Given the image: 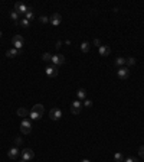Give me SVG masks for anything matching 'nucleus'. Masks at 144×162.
Segmentation results:
<instances>
[{"label":"nucleus","instance_id":"nucleus-1","mask_svg":"<svg viewBox=\"0 0 144 162\" xmlns=\"http://www.w3.org/2000/svg\"><path fill=\"white\" fill-rule=\"evenodd\" d=\"M43 113H45V107H43L42 104H35L33 109L30 110L29 116H30L32 120H39V119L43 116Z\"/></svg>","mask_w":144,"mask_h":162},{"label":"nucleus","instance_id":"nucleus-2","mask_svg":"<svg viewBox=\"0 0 144 162\" xmlns=\"http://www.w3.org/2000/svg\"><path fill=\"white\" fill-rule=\"evenodd\" d=\"M12 44H13V48H16V49H22L23 46H25V38L22 36V35H15L13 38H12Z\"/></svg>","mask_w":144,"mask_h":162},{"label":"nucleus","instance_id":"nucleus-3","mask_svg":"<svg viewBox=\"0 0 144 162\" xmlns=\"http://www.w3.org/2000/svg\"><path fill=\"white\" fill-rule=\"evenodd\" d=\"M20 155H22V159H23V161H26V162H29V161H32V159L35 158V152H33L30 148L23 149V150L20 152Z\"/></svg>","mask_w":144,"mask_h":162},{"label":"nucleus","instance_id":"nucleus-4","mask_svg":"<svg viewBox=\"0 0 144 162\" xmlns=\"http://www.w3.org/2000/svg\"><path fill=\"white\" fill-rule=\"evenodd\" d=\"M117 77H118L120 80H127V78L130 77V68H127V67H120V68L117 70Z\"/></svg>","mask_w":144,"mask_h":162},{"label":"nucleus","instance_id":"nucleus-5","mask_svg":"<svg viewBox=\"0 0 144 162\" xmlns=\"http://www.w3.org/2000/svg\"><path fill=\"white\" fill-rule=\"evenodd\" d=\"M61 22H62V16H61L59 13H53V15L49 18V23H51L52 26H59Z\"/></svg>","mask_w":144,"mask_h":162},{"label":"nucleus","instance_id":"nucleus-6","mask_svg":"<svg viewBox=\"0 0 144 162\" xmlns=\"http://www.w3.org/2000/svg\"><path fill=\"white\" fill-rule=\"evenodd\" d=\"M81 110H82V103H81L79 100L72 101V106H71V111H72V114H79Z\"/></svg>","mask_w":144,"mask_h":162},{"label":"nucleus","instance_id":"nucleus-7","mask_svg":"<svg viewBox=\"0 0 144 162\" xmlns=\"http://www.w3.org/2000/svg\"><path fill=\"white\" fill-rule=\"evenodd\" d=\"M49 117H51L52 120H59V119L62 117V111H61V109H58V107L51 109V111H49Z\"/></svg>","mask_w":144,"mask_h":162},{"label":"nucleus","instance_id":"nucleus-8","mask_svg":"<svg viewBox=\"0 0 144 162\" xmlns=\"http://www.w3.org/2000/svg\"><path fill=\"white\" fill-rule=\"evenodd\" d=\"M20 130H22V133H26V135L30 133V132H32V123H30L29 120L25 119V120L22 122V124H20Z\"/></svg>","mask_w":144,"mask_h":162},{"label":"nucleus","instance_id":"nucleus-9","mask_svg":"<svg viewBox=\"0 0 144 162\" xmlns=\"http://www.w3.org/2000/svg\"><path fill=\"white\" fill-rule=\"evenodd\" d=\"M52 62H53V65L55 67H59V65H62L64 62H65V57L64 55H52Z\"/></svg>","mask_w":144,"mask_h":162},{"label":"nucleus","instance_id":"nucleus-10","mask_svg":"<svg viewBox=\"0 0 144 162\" xmlns=\"http://www.w3.org/2000/svg\"><path fill=\"white\" fill-rule=\"evenodd\" d=\"M15 10H16L19 15H22V13L26 15V12L29 10V6H26V5H23V3H16V5H15Z\"/></svg>","mask_w":144,"mask_h":162},{"label":"nucleus","instance_id":"nucleus-11","mask_svg":"<svg viewBox=\"0 0 144 162\" xmlns=\"http://www.w3.org/2000/svg\"><path fill=\"white\" fill-rule=\"evenodd\" d=\"M98 52H99V55L101 57H108L110 54H111V48L108 46V45H101L99 48H98Z\"/></svg>","mask_w":144,"mask_h":162},{"label":"nucleus","instance_id":"nucleus-12","mask_svg":"<svg viewBox=\"0 0 144 162\" xmlns=\"http://www.w3.org/2000/svg\"><path fill=\"white\" fill-rule=\"evenodd\" d=\"M46 75L48 77H56L58 75V67H55V65H48L46 67Z\"/></svg>","mask_w":144,"mask_h":162},{"label":"nucleus","instance_id":"nucleus-13","mask_svg":"<svg viewBox=\"0 0 144 162\" xmlns=\"http://www.w3.org/2000/svg\"><path fill=\"white\" fill-rule=\"evenodd\" d=\"M23 54V51L20 49H16V48H12V49H9L7 52H6V57L7 58H15V57H18V55H22Z\"/></svg>","mask_w":144,"mask_h":162},{"label":"nucleus","instance_id":"nucleus-14","mask_svg":"<svg viewBox=\"0 0 144 162\" xmlns=\"http://www.w3.org/2000/svg\"><path fill=\"white\" fill-rule=\"evenodd\" d=\"M19 153H20V152H19V149H18L16 146L12 148V149H9V152H7V155H9L10 159H16V158L19 156Z\"/></svg>","mask_w":144,"mask_h":162},{"label":"nucleus","instance_id":"nucleus-15","mask_svg":"<svg viewBox=\"0 0 144 162\" xmlns=\"http://www.w3.org/2000/svg\"><path fill=\"white\" fill-rule=\"evenodd\" d=\"M76 97H78L79 101L85 100V98H87V91H85V88H79V90L76 91Z\"/></svg>","mask_w":144,"mask_h":162},{"label":"nucleus","instance_id":"nucleus-16","mask_svg":"<svg viewBox=\"0 0 144 162\" xmlns=\"http://www.w3.org/2000/svg\"><path fill=\"white\" fill-rule=\"evenodd\" d=\"M29 110L28 109H25V107H20V109H18V116H20V117H26V116H29Z\"/></svg>","mask_w":144,"mask_h":162},{"label":"nucleus","instance_id":"nucleus-17","mask_svg":"<svg viewBox=\"0 0 144 162\" xmlns=\"http://www.w3.org/2000/svg\"><path fill=\"white\" fill-rule=\"evenodd\" d=\"M26 19H28L29 22L35 19V13H33V10H32V8H29V10L26 12Z\"/></svg>","mask_w":144,"mask_h":162},{"label":"nucleus","instance_id":"nucleus-18","mask_svg":"<svg viewBox=\"0 0 144 162\" xmlns=\"http://www.w3.org/2000/svg\"><path fill=\"white\" fill-rule=\"evenodd\" d=\"M125 64V58H122V57H118L117 59H115V65L117 67H122Z\"/></svg>","mask_w":144,"mask_h":162},{"label":"nucleus","instance_id":"nucleus-19","mask_svg":"<svg viewBox=\"0 0 144 162\" xmlns=\"http://www.w3.org/2000/svg\"><path fill=\"white\" fill-rule=\"evenodd\" d=\"M81 51L82 52H88L89 51V42H82L81 44Z\"/></svg>","mask_w":144,"mask_h":162},{"label":"nucleus","instance_id":"nucleus-20","mask_svg":"<svg viewBox=\"0 0 144 162\" xmlns=\"http://www.w3.org/2000/svg\"><path fill=\"white\" fill-rule=\"evenodd\" d=\"M10 18H12V21H15V23L18 25V19H19V13H18L16 10H13V12L10 13Z\"/></svg>","mask_w":144,"mask_h":162},{"label":"nucleus","instance_id":"nucleus-21","mask_svg":"<svg viewBox=\"0 0 144 162\" xmlns=\"http://www.w3.org/2000/svg\"><path fill=\"white\" fill-rule=\"evenodd\" d=\"M42 59H43L45 62H49V61H52V55H51L49 52H45V54L42 55Z\"/></svg>","mask_w":144,"mask_h":162},{"label":"nucleus","instance_id":"nucleus-22","mask_svg":"<svg viewBox=\"0 0 144 162\" xmlns=\"http://www.w3.org/2000/svg\"><path fill=\"white\" fill-rule=\"evenodd\" d=\"M114 159H115L117 162H124V156H122V153H120V152H117V153L114 155Z\"/></svg>","mask_w":144,"mask_h":162},{"label":"nucleus","instance_id":"nucleus-23","mask_svg":"<svg viewBox=\"0 0 144 162\" xmlns=\"http://www.w3.org/2000/svg\"><path fill=\"white\" fill-rule=\"evenodd\" d=\"M125 64H127V65H128V67H133V65H135V59H134V58H131V57H130V58H128V59H125Z\"/></svg>","mask_w":144,"mask_h":162},{"label":"nucleus","instance_id":"nucleus-24","mask_svg":"<svg viewBox=\"0 0 144 162\" xmlns=\"http://www.w3.org/2000/svg\"><path fill=\"white\" fill-rule=\"evenodd\" d=\"M29 25H30V22H29L28 19H23V21H20V26H23V28H29Z\"/></svg>","mask_w":144,"mask_h":162},{"label":"nucleus","instance_id":"nucleus-25","mask_svg":"<svg viewBox=\"0 0 144 162\" xmlns=\"http://www.w3.org/2000/svg\"><path fill=\"white\" fill-rule=\"evenodd\" d=\"M39 22L43 23V25H45V23H49V18H46V16H41V18H39Z\"/></svg>","mask_w":144,"mask_h":162},{"label":"nucleus","instance_id":"nucleus-26","mask_svg":"<svg viewBox=\"0 0 144 162\" xmlns=\"http://www.w3.org/2000/svg\"><path fill=\"white\" fill-rule=\"evenodd\" d=\"M82 106H85V107H88V109H89V107H92V101H91V100H88V98H85Z\"/></svg>","mask_w":144,"mask_h":162},{"label":"nucleus","instance_id":"nucleus-27","mask_svg":"<svg viewBox=\"0 0 144 162\" xmlns=\"http://www.w3.org/2000/svg\"><path fill=\"white\" fill-rule=\"evenodd\" d=\"M138 153H140V156H143V158H144V145H143V146H140Z\"/></svg>","mask_w":144,"mask_h":162},{"label":"nucleus","instance_id":"nucleus-28","mask_svg":"<svg viewBox=\"0 0 144 162\" xmlns=\"http://www.w3.org/2000/svg\"><path fill=\"white\" fill-rule=\"evenodd\" d=\"M124 162H138L135 158H127V159H124Z\"/></svg>","mask_w":144,"mask_h":162},{"label":"nucleus","instance_id":"nucleus-29","mask_svg":"<svg viewBox=\"0 0 144 162\" xmlns=\"http://www.w3.org/2000/svg\"><path fill=\"white\" fill-rule=\"evenodd\" d=\"M94 45L99 48V46H101V42H99V39H94Z\"/></svg>","mask_w":144,"mask_h":162},{"label":"nucleus","instance_id":"nucleus-30","mask_svg":"<svg viewBox=\"0 0 144 162\" xmlns=\"http://www.w3.org/2000/svg\"><path fill=\"white\" fill-rule=\"evenodd\" d=\"M61 46H62V42H61V41H58V42H56V48H58V49H59V48H61Z\"/></svg>","mask_w":144,"mask_h":162},{"label":"nucleus","instance_id":"nucleus-31","mask_svg":"<svg viewBox=\"0 0 144 162\" xmlns=\"http://www.w3.org/2000/svg\"><path fill=\"white\" fill-rule=\"evenodd\" d=\"M16 143L20 145V143H22V139H20V137H16Z\"/></svg>","mask_w":144,"mask_h":162},{"label":"nucleus","instance_id":"nucleus-32","mask_svg":"<svg viewBox=\"0 0 144 162\" xmlns=\"http://www.w3.org/2000/svg\"><path fill=\"white\" fill-rule=\"evenodd\" d=\"M81 162H89V159H82Z\"/></svg>","mask_w":144,"mask_h":162},{"label":"nucleus","instance_id":"nucleus-33","mask_svg":"<svg viewBox=\"0 0 144 162\" xmlns=\"http://www.w3.org/2000/svg\"><path fill=\"white\" fill-rule=\"evenodd\" d=\"M0 38H2V31H0Z\"/></svg>","mask_w":144,"mask_h":162},{"label":"nucleus","instance_id":"nucleus-34","mask_svg":"<svg viewBox=\"0 0 144 162\" xmlns=\"http://www.w3.org/2000/svg\"><path fill=\"white\" fill-rule=\"evenodd\" d=\"M20 162H26V161H23V159H22V161H20Z\"/></svg>","mask_w":144,"mask_h":162}]
</instances>
